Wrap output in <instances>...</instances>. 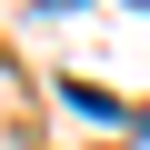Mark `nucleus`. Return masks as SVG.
Masks as SVG:
<instances>
[{
  "instance_id": "obj_1",
  "label": "nucleus",
  "mask_w": 150,
  "mask_h": 150,
  "mask_svg": "<svg viewBox=\"0 0 150 150\" xmlns=\"http://www.w3.org/2000/svg\"><path fill=\"white\" fill-rule=\"evenodd\" d=\"M60 100H70V110H80V120H120V100H110V90H90V80H70Z\"/></svg>"
}]
</instances>
